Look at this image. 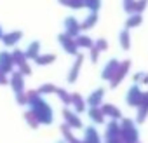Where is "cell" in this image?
<instances>
[{
	"mask_svg": "<svg viewBox=\"0 0 148 143\" xmlns=\"http://www.w3.org/2000/svg\"><path fill=\"white\" fill-rule=\"evenodd\" d=\"M84 4H86V7H89L91 11L98 12V9L101 7V0H84Z\"/></svg>",
	"mask_w": 148,
	"mask_h": 143,
	"instance_id": "obj_7",
	"label": "cell"
},
{
	"mask_svg": "<svg viewBox=\"0 0 148 143\" xmlns=\"http://www.w3.org/2000/svg\"><path fill=\"white\" fill-rule=\"evenodd\" d=\"M96 21H98V12L91 11V14L87 16V19H86V21L82 23V28H84V30H87V28L94 26V25H96Z\"/></svg>",
	"mask_w": 148,
	"mask_h": 143,
	"instance_id": "obj_3",
	"label": "cell"
},
{
	"mask_svg": "<svg viewBox=\"0 0 148 143\" xmlns=\"http://www.w3.org/2000/svg\"><path fill=\"white\" fill-rule=\"evenodd\" d=\"M0 35H2V32H0Z\"/></svg>",
	"mask_w": 148,
	"mask_h": 143,
	"instance_id": "obj_15",
	"label": "cell"
},
{
	"mask_svg": "<svg viewBox=\"0 0 148 143\" xmlns=\"http://www.w3.org/2000/svg\"><path fill=\"white\" fill-rule=\"evenodd\" d=\"M146 6H148V0H136V11H134V12L141 14V12L145 11Z\"/></svg>",
	"mask_w": 148,
	"mask_h": 143,
	"instance_id": "obj_9",
	"label": "cell"
},
{
	"mask_svg": "<svg viewBox=\"0 0 148 143\" xmlns=\"http://www.w3.org/2000/svg\"><path fill=\"white\" fill-rule=\"evenodd\" d=\"M59 40L63 42V47H66L70 52H73V51H75V44H73V42L70 40L68 33H66V35H59Z\"/></svg>",
	"mask_w": 148,
	"mask_h": 143,
	"instance_id": "obj_4",
	"label": "cell"
},
{
	"mask_svg": "<svg viewBox=\"0 0 148 143\" xmlns=\"http://www.w3.org/2000/svg\"><path fill=\"white\" fill-rule=\"evenodd\" d=\"M98 47H99V49H105V47H106L105 40H98Z\"/></svg>",
	"mask_w": 148,
	"mask_h": 143,
	"instance_id": "obj_14",
	"label": "cell"
},
{
	"mask_svg": "<svg viewBox=\"0 0 148 143\" xmlns=\"http://www.w3.org/2000/svg\"><path fill=\"white\" fill-rule=\"evenodd\" d=\"M120 40H122V45H124V47H129V33H127L125 30L120 33Z\"/></svg>",
	"mask_w": 148,
	"mask_h": 143,
	"instance_id": "obj_11",
	"label": "cell"
},
{
	"mask_svg": "<svg viewBox=\"0 0 148 143\" xmlns=\"http://www.w3.org/2000/svg\"><path fill=\"white\" fill-rule=\"evenodd\" d=\"M58 2H59L61 6L70 7V9H82V7H86L84 0H58Z\"/></svg>",
	"mask_w": 148,
	"mask_h": 143,
	"instance_id": "obj_2",
	"label": "cell"
},
{
	"mask_svg": "<svg viewBox=\"0 0 148 143\" xmlns=\"http://www.w3.org/2000/svg\"><path fill=\"white\" fill-rule=\"evenodd\" d=\"M35 52H38V44L37 42H33L32 47H30V54H35Z\"/></svg>",
	"mask_w": 148,
	"mask_h": 143,
	"instance_id": "obj_12",
	"label": "cell"
},
{
	"mask_svg": "<svg viewBox=\"0 0 148 143\" xmlns=\"http://www.w3.org/2000/svg\"><path fill=\"white\" fill-rule=\"evenodd\" d=\"M77 44H79V45H84V47H89L92 42H91L87 37H77Z\"/></svg>",
	"mask_w": 148,
	"mask_h": 143,
	"instance_id": "obj_10",
	"label": "cell"
},
{
	"mask_svg": "<svg viewBox=\"0 0 148 143\" xmlns=\"http://www.w3.org/2000/svg\"><path fill=\"white\" fill-rule=\"evenodd\" d=\"M64 28H66V33H68V35H79L82 25H80L75 18H73V16H70V18L64 19Z\"/></svg>",
	"mask_w": 148,
	"mask_h": 143,
	"instance_id": "obj_1",
	"label": "cell"
},
{
	"mask_svg": "<svg viewBox=\"0 0 148 143\" xmlns=\"http://www.w3.org/2000/svg\"><path fill=\"white\" fill-rule=\"evenodd\" d=\"M21 38V32H14V33H11V35H7L4 40L7 42V44H14L16 40H19Z\"/></svg>",
	"mask_w": 148,
	"mask_h": 143,
	"instance_id": "obj_8",
	"label": "cell"
},
{
	"mask_svg": "<svg viewBox=\"0 0 148 143\" xmlns=\"http://www.w3.org/2000/svg\"><path fill=\"white\" fill-rule=\"evenodd\" d=\"M38 63H47V61H52V56H42L40 59H37Z\"/></svg>",
	"mask_w": 148,
	"mask_h": 143,
	"instance_id": "obj_13",
	"label": "cell"
},
{
	"mask_svg": "<svg viewBox=\"0 0 148 143\" xmlns=\"http://www.w3.org/2000/svg\"><path fill=\"white\" fill-rule=\"evenodd\" d=\"M124 11L127 14H134V11H136V0H124Z\"/></svg>",
	"mask_w": 148,
	"mask_h": 143,
	"instance_id": "obj_5",
	"label": "cell"
},
{
	"mask_svg": "<svg viewBox=\"0 0 148 143\" xmlns=\"http://www.w3.org/2000/svg\"><path fill=\"white\" fill-rule=\"evenodd\" d=\"M141 23V14H138V12H134V16H131L129 19H127V28H132V26H138Z\"/></svg>",
	"mask_w": 148,
	"mask_h": 143,
	"instance_id": "obj_6",
	"label": "cell"
}]
</instances>
